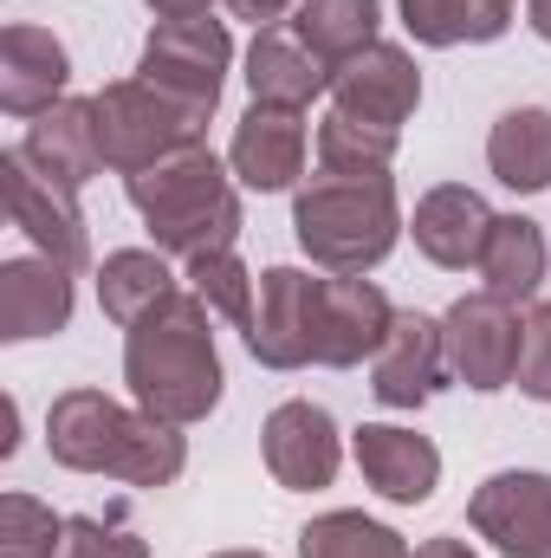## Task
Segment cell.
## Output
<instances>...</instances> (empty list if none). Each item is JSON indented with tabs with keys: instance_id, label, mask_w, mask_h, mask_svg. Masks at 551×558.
<instances>
[{
	"instance_id": "cell-29",
	"label": "cell",
	"mask_w": 551,
	"mask_h": 558,
	"mask_svg": "<svg viewBox=\"0 0 551 558\" xmlns=\"http://www.w3.org/2000/svg\"><path fill=\"white\" fill-rule=\"evenodd\" d=\"M188 292H195L208 312H221L228 325H241V331L254 325V292H260V279L234 260V247H228V254H201V260H188Z\"/></svg>"
},
{
	"instance_id": "cell-7",
	"label": "cell",
	"mask_w": 551,
	"mask_h": 558,
	"mask_svg": "<svg viewBox=\"0 0 551 558\" xmlns=\"http://www.w3.org/2000/svg\"><path fill=\"white\" fill-rule=\"evenodd\" d=\"M519 312L493 292H467L448 305L441 318V344H448V377H461L467 390L493 397L519 377Z\"/></svg>"
},
{
	"instance_id": "cell-27",
	"label": "cell",
	"mask_w": 551,
	"mask_h": 558,
	"mask_svg": "<svg viewBox=\"0 0 551 558\" xmlns=\"http://www.w3.org/2000/svg\"><path fill=\"white\" fill-rule=\"evenodd\" d=\"M396 143H403V131H377V124H357V118L331 111L318 124V169L325 175H390Z\"/></svg>"
},
{
	"instance_id": "cell-22",
	"label": "cell",
	"mask_w": 551,
	"mask_h": 558,
	"mask_svg": "<svg viewBox=\"0 0 551 558\" xmlns=\"http://www.w3.org/2000/svg\"><path fill=\"white\" fill-rule=\"evenodd\" d=\"M487 169L513 189V195H539L551 189V111L546 105H519L487 131Z\"/></svg>"
},
{
	"instance_id": "cell-37",
	"label": "cell",
	"mask_w": 551,
	"mask_h": 558,
	"mask_svg": "<svg viewBox=\"0 0 551 558\" xmlns=\"http://www.w3.org/2000/svg\"><path fill=\"white\" fill-rule=\"evenodd\" d=\"M215 558H267V553H215Z\"/></svg>"
},
{
	"instance_id": "cell-30",
	"label": "cell",
	"mask_w": 551,
	"mask_h": 558,
	"mask_svg": "<svg viewBox=\"0 0 551 558\" xmlns=\"http://www.w3.org/2000/svg\"><path fill=\"white\" fill-rule=\"evenodd\" d=\"M65 546V520L33 500V494H7L0 500V558H59Z\"/></svg>"
},
{
	"instance_id": "cell-3",
	"label": "cell",
	"mask_w": 551,
	"mask_h": 558,
	"mask_svg": "<svg viewBox=\"0 0 551 558\" xmlns=\"http://www.w3.org/2000/svg\"><path fill=\"white\" fill-rule=\"evenodd\" d=\"M124 195L143 215L156 254L201 260V254H228L241 241V195H234V182L208 143L175 149L137 175H124Z\"/></svg>"
},
{
	"instance_id": "cell-1",
	"label": "cell",
	"mask_w": 551,
	"mask_h": 558,
	"mask_svg": "<svg viewBox=\"0 0 551 558\" xmlns=\"http://www.w3.org/2000/svg\"><path fill=\"white\" fill-rule=\"evenodd\" d=\"M215 312L195 292H169L156 312H143L124 331V384L137 397V410L195 428L221 410V351H215Z\"/></svg>"
},
{
	"instance_id": "cell-8",
	"label": "cell",
	"mask_w": 551,
	"mask_h": 558,
	"mask_svg": "<svg viewBox=\"0 0 551 558\" xmlns=\"http://www.w3.org/2000/svg\"><path fill=\"white\" fill-rule=\"evenodd\" d=\"M318 286L305 267H267L254 292V325L241 331L247 351L267 371H305L318 364Z\"/></svg>"
},
{
	"instance_id": "cell-26",
	"label": "cell",
	"mask_w": 551,
	"mask_h": 558,
	"mask_svg": "<svg viewBox=\"0 0 551 558\" xmlns=\"http://www.w3.org/2000/svg\"><path fill=\"white\" fill-rule=\"evenodd\" d=\"M415 46H493L513 26V0H396Z\"/></svg>"
},
{
	"instance_id": "cell-35",
	"label": "cell",
	"mask_w": 551,
	"mask_h": 558,
	"mask_svg": "<svg viewBox=\"0 0 551 558\" xmlns=\"http://www.w3.org/2000/svg\"><path fill=\"white\" fill-rule=\"evenodd\" d=\"M415 558H480V553H474L467 539H421V546H415Z\"/></svg>"
},
{
	"instance_id": "cell-5",
	"label": "cell",
	"mask_w": 551,
	"mask_h": 558,
	"mask_svg": "<svg viewBox=\"0 0 551 558\" xmlns=\"http://www.w3.org/2000/svg\"><path fill=\"white\" fill-rule=\"evenodd\" d=\"M91 111H98L105 169H118V175H137V169L162 162V156H175V149H195L201 131H208L195 111H182L175 98H162V92L143 85V78H118V85H105V92L91 98Z\"/></svg>"
},
{
	"instance_id": "cell-23",
	"label": "cell",
	"mask_w": 551,
	"mask_h": 558,
	"mask_svg": "<svg viewBox=\"0 0 551 558\" xmlns=\"http://www.w3.org/2000/svg\"><path fill=\"white\" fill-rule=\"evenodd\" d=\"M480 279L506 305L539 299V286H546V234H539V221L493 215V234H487V254H480Z\"/></svg>"
},
{
	"instance_id": "cell-36",
	"label": "cell",
	"mask_w": 551,
	"mask_h": 558,
	"mask_svg": "<svg viewBox=\"0 0 551 558\" xmlns=\"http://www.w3.org/2000/svg\"><path fill=\"white\" fill-rule=\"evenodd\" d=\"M526 26H532V33L551 46V0H526Z\"/></svg>"
},
{
	"instance_id": "cell-19",
	"label": "cell",
	"mask_w": 551,
	"mask_h": 558,
	"mask_svg": "<svg viewBox=\"0 0 551 558\" xmlns=\"http://www.w3.org/2000/svg\"><path fill=\"white\" fill-rule=\"evenodd\" d=\"M72 85V59L46 26H7L0 33V111L7 118H39L65 98Z\"/></svg>"
},
{
	"instance_id": "cell-13",
	"label": "cell",
	"mask_w": 551,
	"mask_h": 558,
	"mask_svg": "<svg viewBox=\"0 0 551 558\" xmlns=\"http://www.w3.org/2000/svg\"><path fill=\"white\" fill-rule=\"evenodd\" d=\"M396 325V305L383 299V286L364 274H331L318 286V364L331 371H351L364 357L383 351Z\"/></svg>"
},
{
	"instance_id": "cell-24",
	"label": "cell",
	"mask_w": 551,
	"mask_h": 558,
	"mask_svg": "<svg viewBox=\"0 0 551 558\" xmlns=\"http://www.w3.org/2000/svg\"><path fill=\"white\" fill-rule=\"evenodd\" d=\"M169 292H175V274H169V254H156V247H118L98 267V305L124 331L137 325L143 312H156Z\"/></svg>"
},
{
	"instance_id": "cell-34",
	"label": "cell",
	"mask_w": 551,
	"mask_h": 558,
	"mask_svg": "<svg viewBox=\"0 0 551 558\" xmlns=\"http://www.w3.org/2000/svg\"><path fill=\"white\" fill-rule=\"evenodd\" d=\"M143 7H149L156 20H201L215 0H143Z\"/></svg>"
},
{
	"instance_id": "cell-15",
	"label": "cell",
	"mask_w": 551,
	"mask_h": 558,
	"mask_svg": "<svg viewBox=\"0 0 551 558\" xmlns=\"http://www.w3.org/2000/svg\"><path fill=\"white\" fill-rule=\"evenodd\" d=\"M415 254L428 260V267H441V274H467V267H480V254H487V234H493V208L480 202V189H467V182H441V189H428L421 202H415Z\"/></svg>"
},
{
	"instance_id": "cell-2",
	"label": "cell",
	"mask_w": 551,
	"mask_h": 558,
	"mask_svg": "<svg viewBox=\"0 0 551 558\" xmlns=\"http://www.w3.org/2000/svg\"><path fill=\"white\" fill-rule=\"evenodd\" d=\"M46 448L72 474H111L124 487H169L188 468L182 428L149 410H124L105 390H65L46 410Z\"/></svg>"
},
{
	"instance_id": "cell-9",
	"label": "cell",
	"mask_w": 551,
	"mask_h": 558,
	"mask_svg": "<svg viewBox=\"0 0 551 558\" xmlns=\"http://www.w3.org/2000/svg\"><path fill=\"white\" fill-rule=\"evenodd\" d=\"M0 195H7V221H13L46 260H59L65 274H85L91 241H85V215H78V202H72L65 189H52L20 149L0 156Z\"/></svg>"
},
{
	"instance_id": "cell-33",
	"label": "cell",
	"mask_w": 551,
	"mask_h": 558,
	"mask_svg": "<svg viewBox=\"0 0 551 558\" xmlns=\"http://www.w3.org/2000/svg\"><path fill=\"white\" fill-rule=\"evenodd\" d=\"M292 7H298V0H228V13H234V20H254V26H279Z\"/></svg>"
},
{
	"instance_id": "cell-14",
	"label": "cell",
	"mask_w": 551,
	"mask_h": 558,
	"mask_svg": "<svg viewBox=\"0 0 551 558\" xmlns=\"http://www.w3.org/2000/svg\"><path fill=\"white\" fill-rule=\"evenodd\" d=\"M448 377V344H441V318L428 312H396L383 351L370 357V390L383 410H421Z\"/></svg>"
},
{
	"instance_id": "cell-32",
	"label": "cell",
	"mask_w": 551,
	"mask_h": 558,
	"mask_svg": "<svg viewBox=\"0 0 551 558\" xmlns=\"http://www.w3.org/2000/svg\"><path fill=\"white\" fill-rule=\"evenodd\" d=\"M532 403H551V305H532L519 325V377H513Z\"/></svg>"
},
{
	"instance_id": "cell-16",
	"label": "cell",
	"mask_w": 551,
	"mask_h": 558,
	"mask_svg": "<svg viewBox=\"0 0 551 558\" xmlns=\"http://www.w3.org/2000/svg\"><path fill=\"white\" fill-rule=\"evenodd\" d=\"M20 156L65 195H78L91 175H105V143H98V111L91 98H59L52 111H39L20 137Z\"/></svg>"
},
{
	"instance_id": "cell-17",
	"label": "cell",
	"mask_w": 551,
	"mask_h": 558,
	"mask_svg": "<svg viewBox=\"0 0 551 558\" xmlns=\"http://www.w3.org/2000/svg\"><path fill=\"white\" fill-rule=\"evenodd\" d=\"M351 454L364 468V481L390 500V507H421L434 500L441 487V448L415 428H396V422H364L351 435Z\"/></svg>"
},
{
	"instance_id": "cell-11",
	"label": "cell",
	"mask_w": 551,
	"mask_h": 558,
	"mask_svg": "<svg viewBox=\"0 0 551 558\" xmlns=\"http://www.w3.org/2000/svg\"><path fill=\"white\" fill-rule=\"evenodd\" d=\"M421 105V72L403 46L377 39L370 52L344 59L331 72V111L357 118V124H377V131H403Z\"/></svg>"
},
{
	"instance_id": "cell-25",
	"label": "cell",
	"mask_w": 551,
	"mask_h": 558,
	"mask_svg": "<svg viewBox=\"0 0 551 558\" xmlns=\"http://www.w3.org/2000/svg\"><path fill=\"white\" fill-rule=\"evenodd\" d=\"M377 26H383V0H298L292 13V33L338 72L344 59L370 52L377 46Z\"/></svg>"
},
{
	"instance_id": "cell-4",
	"label": "cell",
	"mask_w": 551,
	"mask_h": 558,
	"mask_svg": "<svg viewBox=\"0 0 551 558\" xmlns=\"http://www.w3.org/2000/svg\"><path fill=\"white\" fill-rule=\"evenodd\" d=\"M292 234L325 274H370L403 241L396 175H311L292 195Z\"/></svg>"
},
{
	"instance_id": "cell-10",
	"label": "cell",
	"mask_w": 551,
	"mask_h": 558,
	"mask_svg": "<svg viewBox=\"0 0 551 558\" xmlns=\"http://www.w3.org/2000/svg\"><path fill=\"white\" fill-rule=\"evenodd\" d=\"M467 526L506 558H551V474H487L467 500Z\"/></svg>"
},
{
	"instance_id": "cell-28",
	"label": "cell",
	"mask_w": 551,
	"mask_h": 558,
	"mask_svg": "<svg viewBox=\"0 0 551 558\" xmlns=\"http://www.w3.org/2000/svg\"><path fill=\"white\" fill-rule=\"evenodd\" d=\"M298 558H415L396 526L364 520V513H318L298 533Z\"/></svg>"
},
{
	"instance_id": "cell-18",
	"label": "cell",
	"mask_w": 551,
	"mask_h": 558,
	"mask_svg": "<svg viewBox=\"0 0 551 558\" xmlns=\"http://www.w3.org/2000/svg\"><path fill=\"white\" fill-rule=\"evenodd\" d=\"M72 279L59 260L33 254V260H0V338L7 344H33V338H59L72 325Z\"/></svg>"
},
{
	"instance_id": "cell-6",
	"label": "cell",
	"mask_w": 551,
	"mask_h": 558,
	"mask_svg": "<svg viewBox=\"0 0 551 558\" xmlns=\"http://www.w3.org/2000/svg\"><path fill=\"white\" fill-rule=\"evenodd\" d=\"M228 65H234V39H228L221 20H208V13L201 20H156V33L143 39L137 78L208 124L215 105H221Z\"/></svg>"
},
{
	"instance_id": "cell-12",
	"label": "cell",
	"mask_w": 551,
	"mask_h": 558,
	"mask_svg": "<svg viewBox=\"0 0 551 558\" xmlns=\"http://www.w3.org/2000/svg\"><path fill=\"white\" fill-rule=\"evenodd\" d=\"M260 454H267V474H273L285 494H318V487L338 481L344 441H338V422L325 416L318 403L292 397V403H279L273 416H267Z\"/></svg>"
},
{
	"instance_id": "cell-31",
	"label": "cell",
	"mask_w": 551,
	"mask_h": 558,
	"mask_svg": "<svg viewBox=\"0 0 551 558\" xmlns=\"http://www.w3.org/2000/svg\"><path fill=\"white\" fill-rule=\"evenodd\" d=\"M59 558H149V546H143L124 520L78 513V520H65V546H59Z\"/></svg>"
},
{
	"instance_id": "cell-20",
	"label": "cell",
	"mask_w": 551,
	"mask_h": 558,
	"mask_svg": "<svg viewBox=\"0 0 551 558\" xmlns=\"http://www.w3.org/2000/svg\"><path fill=\"white\" fill-rule=\"evenodd\" d=\"M228 169L254 189V195H279L305 175V118L298 111H279V105H254L234 143H228Z\"/></svg>"
},
{
	"instance_id": "cell-21",
	"label": "cell",
	"mask_w": 551,
	"mask_h": 558,
	"mask_svg": "<svg viewBox=\"0 0 551 558\" xmlns=\"http://www.w3.org/2000/svg\"><path fill=\"white\" fill-rule=\"evenodd\" d=\"M247 92L254 105H279V111H305L318 92H331V65L285 26H260L247 46Z\"/></svg>"
}]
</instances>
